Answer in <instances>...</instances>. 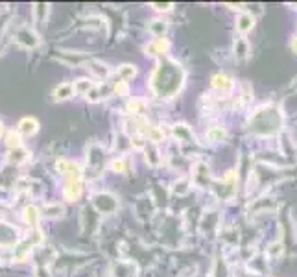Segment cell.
<instances>
[{
  "mask_svg": "<svg viewBox=\"0 0 297 277\" xmlns=\"http://www.w3.org/2000/svg\"><path fill=\"white\" fill-rule=\"evenodd\" d=\"M131 146L137 148V150H144V148H146V141H144V135H141V133L131 135Z\"/></svg>",
  "mask_w": 297,
  "mask_h": 277,
  "instance_id": "cell-34",
  "label": "cell"
},
{
  "mask_svg": "<svg viewBox=\"0 0 297 277\" xmlns=\"http://www.w3.org/2000/svg\"><path fill=\"white\" fill-rule=\"evenodd\" d=\"M251 131L261 135H270L275 133L281 126V115L275 107H262L253 115V118L249 120Z\"/></svg>",
  "mask_w": 297,
  "mask_h": 277,
  "instance_id": "cell-2",
  "label": "cell"
},
{
  "mask_svg": "<svg viewBox=\"0 0 297 277\" xmlns=\"http://www.w3.org/2000/svg\"><path fill=\"white\" fill-rule=\"evenodd\" d=\"M209 175H210L209 166H207L205 163H197L196 168H194V172H192V180H194V183H196V185H201V187H205V185L209 183Z\"/></svg>",
  "mask_w": 297,
  "mask_h": 277,
  "instance_id": "cell-12",
  "label": "cell"
},
{
  "mask_svg": "<svg viewBox=\"0 0 297 277\" xmlns=\"http://www.w3.org/2000/svg\"><path fill=\"white\" fill-rule=\"evenodd\" d=\"M153 8L157 9V11H168V9H172L174 8V4H172V2H166V4H161V2H153Z\"/></svg>",
  "mask_w": 297,
  "mask_h": 277,
  "instance_id": "cell-37",
  "label": "cell"
},
{
  "mask_svg": "<svg viewBox=\"0 0 297 277\" xmlns=\"http://www.w3.org/2000/svg\"><path fill=\"white\" fill-rule=\"evenodd\" d=\"M2 131H4V126H2V122H0V135H2Z\"/></svg>",
  "mask_w": 297,
  "mask_h": 277,
  "instance_id": "cell-38",
  "label": "cell"
},
{
  "mask_svg": "<svg viewBox=\"0 0 297 277\" xmlns=\"http://www.w3.org/2000/svg\"><path fill=\"white\" fill-rule=\"evenodd\" d=\"M148 30H150L157 39H161V37H165L166 30H168V23H166V21H161V18H153V21L148 24Z\"/></svg>",
  "mask_w": 297,
  "mask_h": 277,
  "instance_id": "cell-17",
  "label": "cell"
},
{
  "mask_svg": "<svg viewBox=\"0 0 297 277\" xmlns=\"http://www.w3.org/2000/svg\"><path fill=\"white\" fill-rule=\"evenodd\" d=\"M253 24H255V18H253L251 13H242L236 18V30L242 33L249 32V30L253 28Z\"/></svg>",
  "mask_w": 297,
  "mask_h": 277,
  "instance_id": "cell-20",
  "label": "cell"
},
{
  "mask_svg": "<svg viewBox=\"0 0 297 277\" xmlns=\"http://www.w3.org/2000/svg\"><path fill=\"white\" fill-rule=\"evenodd\" d=\"M48 11H50V6L45 4V2H37L33 4V17L39 24H43L48 17Z\"/></svg>",
  "mask_w": 297,
  "mask_h": 277,
  "instance_id": "cell-23",
  "label": "cell"
},
{
  "mask_svg": "<svg viewBox=\"0 0 297 277\" xmlns=\"http://www.w3.org/2000/svg\"><path fill=\"white\" fill-rule=\"evenodd\" d=\"M55 168H57L60 174L69 175L70 180H78L80 181V177H82V174H83L82 166H80L78 163L67 161V159H60V161L55 163Z\"/></svg>",
  "mask_w": 297,
  "mask_h": 277,
  "instance_id": "cell-6",
  "label": "cell"
},
{
  "mask_svg": "<svg viewBox=\"0 0 297 277\" xmlns=\"http://www.w3.org/2000/svg\"><path fill=\"white\" fill-rule=\"evenodd\" d=\"M63 63L70 65V67H80V65H87L91 61V55L83 54V52H74V50H60L57 54Z\"/></svg>",
  "mask_w": 297,
  "mask_h": 277,
  "instance_id": "cell-5",
  "label": "cell"
},
{
  "mask_svg": "<svg viewBox=\"0 0 297 277\" xmlns=\"http://www.w3.org/2000/svg\"><path fill=\"white\" fill-rule=\"evenodd\" d=\"M32 240H23V242H17L15 244V249H13V257L17 259V261H24V259L30 255V251H32Z\"/></svg>",
  "mask_w": 297,
  "mask_h": 277,
  "instance_id": "cell-15",
  "label": "cell"
},
{
  "mask_svg": "<svg viewBox=\"0 0 297 277\" xmlns=\"http://www.w3.org/2000/svg\"><path fill=\"white\" fill-rule=\"evenodd\" d=\"M92 205H94L96 211L102 212V214H113V212H116V209H118V200L109 192H100V194H94Z\"/></svg>",
  "mask_w": 297,
  "mask_h": 277,
  "instance_id": "cell-3",
  "label": "cell"
},
{
  "mask_svg": "<svg viewBox=\"0 0 297 277\" xmlns=\"http://www.w3.org/2000/svg\"><path fill=\"white\" fill-rule=\"evenodd\" d=\"M63 212H65V209L61 207L60 203H46L45 207H43V214H45V216H50V218L61 216Z\"/></svg>",
  "mask_w": 297,
  "mask_h": 277,
  "instance_id": "cell-27",
  "label": "cell"
},
{
  "mask_svg": "<svg viewBox=\"0 0 297 277\" xmlns=\"http://www.w3.org/2000/svg\"><path fill=\"white\" fill-rule=\"evenodd\" d=\"M37 129H39V122H37L33 116H26L18 122L17 126V133L18 135H35Z\"/></svg>",
  "mask_w": 297,
  "mask_h": 277,
  "instance_id": "cell-11",
  "label": "cell"
},
{
  "mask_svg": "<svg viewBox=\"0 0 297 277\" xmlns=\"http://www.w3.org/2000/svg\"><path fill=\"white\" fill-rule=\"evenodd\" d=\"M111 166H113L114 172H126V161H124L122 157H120V159H114V161L111 163Z\"/></svg>",
  "mask_w": 297,
  "mask_h": 277,
  "instance_id": "cell-36",
  "label": "cell"
},
{
  "mask_svg": "<svg viewBox=\"0 0 297 277\" xmlns=\"http://www.w3.org/2000/svg\"><path fill=\"white\" fill-rule=\"evenodd\" d=\"M6 144H8L9 150H15V148H21L23 146V143H21V135L15 133V131H11V133H8V141H6Z\"/></svg>",
  "mask_w": 297,
  "mask_h": 277,
  "instance_id": "cell-33",
  "label": "cell"
},
{
  "mask_svg": "<svg viewBox=\"0 0 297 277\" xmlns=\"http://www.w3.org/2000/svg\"><path fill=\"white\" fill-rule=\"evenodd\" d=\"M170 48V43L166 41L165 37H161V39H155L153 43H150V45L146 46V54L148 55H163L166 54Z\"/></svg>",
  "mask_w": 297,
  "mask_h": 277,
  "instance_id": "cell-13",
  "label": "cell"
},
{
  "mask_svg": "<svg viewBox=\"0 0 297 277\" xmlns=\"http://www.w3.org/2000/svg\"><path fill=\"white\" fill-rule=\"evenodd\" d=\"M8 159H9V163H13V165H21V163H26L28 159H30V152L24 150L23 146L15 148V150H9Z\"/></svg>",
  "mask_w": 297,
  "mask_h": 277,
  "instance_id": "cell-16",
  "label": "cell"
},
{
  "mask_svg": "<svg viewBox=\"0 0 297 277\" xmlns=\"http://www.w3.org/2000/svg\"><path fill=\"white\" fill-rule=\"evenodd\" d=\"M207 137H209L210 141L218 143V141H224V138L227 137V131H225L224 128H220V126H214V128H210L209 131H207Z\"/></svg>",
  "mask_w": 297,
  "mask_h": 277,
  "instance_id": "cell-30",
  "label": "cell"
},
{
  "mask_svg": "<svg viewBox=\"0 0 297 277\" xmlns=\"http://www.w3.org/2000/svg\"><path fill=\"white\" fill-rule=\"evenodd\" d=\"M87 69L91 70L96 78H107L109 76V67L105 63H102V61H89L87 63Z\"/></svg>",
  "mask_w": 297,
  "mask_h": 277,
  "instance_id": "cell-18",
  "label": "cell"
},
{
  "mask_svg": "<svg viewBox=\"0 0 297 277\" xmlns=\"http://www.w3.org/2000/svg\"><path fill=\"white\" fill-rule=\"evenodd\" d=\"M172 133H174V137L177 138V141H181V143H192L194 141L192 129L188 128L187 124H175L174 128H172Z\"/></svg>",
  "mask_w": 297,
  "mask_h": 277,
  "instance_id": "cell-14",
  "label": "cell"
},
{
  "mask_svg": "<svg viewBox=\"0 0 297 277\" xmlns=\"http://www.w3.org/2000/svg\"><path fill=\"white\" fill-rule=\"evenodd\" d=\"M105 94V91H102V87H98V85H94V87L91 89V91L85 94V98H87L89 102H92V104H96V102L102 100V96Z\"/></svg>",
  "mask_w": 297,
  "mask_h": 277,
  "instance_id": "cell-31",
  "label": "cell"
},
{
  "mask_svg": "<svg viewBox=\"0 0 297 277\" xmlns=\"http://www.w3.org/2000/svg\"><path fill=\"white\" fill-rule=\"evenodd\" d=\"M212 85L220 91H229V89H233V80L227 74H216L212 76Z\"/></svg>",
  "mask_w": 297,
  "mask_h": 277,
  "instance_id": "cell-19",
  "label": "cell"
},
{
  "mask_svg": "<svg viewBox=\"0 0 297 277\" xmlns=\"http://www.w3.org/2000/svg\"><path fill=\"white\" fill-rule=\"evenodd\" d=\"M128 111L131 113V115H142L144 111H146V102L144 100H138V98H135V100H131L128 104Z\"/></svg>",
  "mask_w": 297,
  "mask_h": 277,
  "instance_id": "cell-28",
  "label": "cell"
},
{
  "mask_svg": "<svg viewBox=\"0 0 297 277\" xmlns=\"http://www.w3.org/2000/svg\"><path fill=\"white\" fill-rule=\"evenodd\" d=\"M188 190H190V181H188V180H179V181H175V185H174V192H175V194L183 196V194H187Z\"/></svg>",
  "mask_w": 297,
  "mask_h": 277,
  "instance_id": "cell-32",
  "label": "cell"
},
{
  "mask_svg": "<svg viewBox=\"0 0 297 277\" xmlns=\"http://www.w3.org/2000/svg\"><path fill=\"white\" fill-rule=\"evenodd\" d=\"M52 96H54L55 102H63V100H69V98L74 96V85L70 82H65V83H60L57 87L54 89L52 92Z\"/></svg>",
  "mask_w": 297,
  "mask_h": 277,
  "instance_id": "cell-10",
  "label": "cell"
},
{
  "mask_svg": "<svg viewBox=\"0 0 297 277\" xmlns=\"http://www.w3.org/2000/svg\"><path fill=\"white\" fill-rule=\"evenodd\" d=\"M113 91L116 92V94H118V96H128V82H122V80H120V82H116L114 83V87H113Z\"/></svg>",
  "mask_w": 297,
  "mask_h": 277,
  "instance_id": "cell-35",
  "label": "cell"
},
{
  "mask_svg": "<svg viewBox=\"0 0 297 277\" xmlns=\"http://www.w3.org/2000/svg\"><path fill=\"white\" fill-rule=\"evenodd\" d=\"M87 163L91 166V170L100 172V168L104 166V153H102V148L98 144H91L87 152Z\"/></svg>",
  "mask_w": 297,
  "mask_h": 277,
  "instance_id": "cell-8",
  "label": "cell"
},
{
  "mask_svg": "<svg viewBox=\"0 0 297 277\" xmlns=\"http://www.w3.org/2000/svg\"><path fill=\"white\" fill-rule=\"evenodd\" d=\"M118 76L122 82H128V80H133L137 76V67L135 65H129V63H124L118 67Z\"/></svg>",
  "mask_w": 297,
  "mask_h": 277,
  "instance_id": "cell-24",
  "label": "cell"
},
{
  "mask_svg": "<svg viewBox=\"0 0 297 277\" xmlns=\"http://www.w3.org/2000/svg\"><path fill=\"white\" fill-rule=\"evenodd\" d=\"M82 192H83V185H82V181H78V180H70L63 189L65 200H69V202H76V200H80Z\"/></svg>",
  "mask_w": 297,
  "mask_h": 277,
  "instance_id": "cell-9",
  "label": "cell"
},
{
  "mask_svg": "<svg viewBox=\"0 0 297 277\" xmlns=\"http://www.w3.org/2000/svg\"><path fill=\"white\" fill-rule=\"evenodd\" d=\"M146 137L150 138V141H151L153 144L163 143V141H165V131H163V128H157V126H150V128L146 129Z\"/></svg>",
  "mask_w": 297,
  "mask_h": 277,
  "instance_id": "cell-26",
  "label": "cell"
},
{
  "mask_svg": "<svg viewBox=\"0 0 297 277\" xmlns=\"http://www.w3.org/2000/svg\"><path fill=\"white\" fill-rule=\"evenodd\" d=\"M185 70L174 60H163L157 63L155 70L151 74V91L159 98H172L179 89L183 87Z\"/></svg>",
  "mask_w": 297,
  "mask_h": 277,
  "instance_id": "cell-1",
  "label": "cell"
},
{
  "mask_svg": "<svg viewBox=\"0 0 297 277\" xmlns=\"http://www.w3.org/2000/svg\"><path fill=\"white\" fill-rule=\"evenodd\" d=\"M17 236V227L9 226L6 222H0V246H15Z\"/></svg>",
  "mask_w": 297,
  "mask_h": 277,
  "instance_id": "cell-7",
  "label": "cell"
},
{
  "mask_svg": "<svg viewBox=\"0 0 297 277\" xmlns=\"http://www.w3.org/2000/svg\"><path fill=\"white\" fill-rule=\"evenodd\" d=\"M144 152H146V161L148 165L151 166H157L161 163V157H159V152H157L155 146H146L144 148Z\"/></svg>",
  "mask_w": 297,
  "mask_h": 277,
  "instance_id": "cell-29",
  "label": "cell"
},
{
  "mask_svg": "<svg viewBox=\"0 0 297 277\" xmlns=\"http://www.w3.org/2000/svg\"><path fill=\"white\" fill-rule=\"evenodd\" d=\"M15 41L23 46V48H35V46L39 45V35L33 32L32 28L23 26L18 28L17 33H15Z\"/></svg>",
  "mask_w": 297,
  "mask_h": 277,
  "instance_id": "cell-4",
  "label": "cell"
},
{
  "mask_svg": "<svg viewBox=\"0 0 297 277\" xmlns=\"http://www.w3.org/2000/svg\"><path fill=\"white\" fill-rule=\"evenodd\" d=\"M74 85V92H78V94H87L89 91H91L92 87H94V83L91 82V80H87V78H80V80H76V82L72 83Z\"/></svg>",
  "mask_w": 297,
  "mask_h": 277,
  "instance_id": "cell-25",
  "label": "cell"
},
{
  "mask_svg": "<svg viewBox=\"0 0 297 277\" xmlns=\"http://www.w3.org/2000/svg\"><path fill=\"white\" fill-rule=\"evenodd\" d=\"M247 54H249V45L244 37H238L234 39V57L236 60H246Z\"/></svg>",
  "mask_w": 297,
  "mask_h": 277,
  "instance_id": "cell-22",
  "label": "cell"
},
{
  "mask_svg": "<svg viewBox=\"0 0 297 277\" xmlns=\"http://www.w3.org/2000/svg\"><path fill=\"white\" fill-rule=\"evenodd\" d=\"M24 220L30 224L32 227L39 226V220H41V214H39V209L35 207V205H28L26 209H24Z\"/></svg>",
  "mask_w": 297,
  "mask_h": 277,
  "instance_id": "cell-21",
  "label": "cell"
}]
</instances>
